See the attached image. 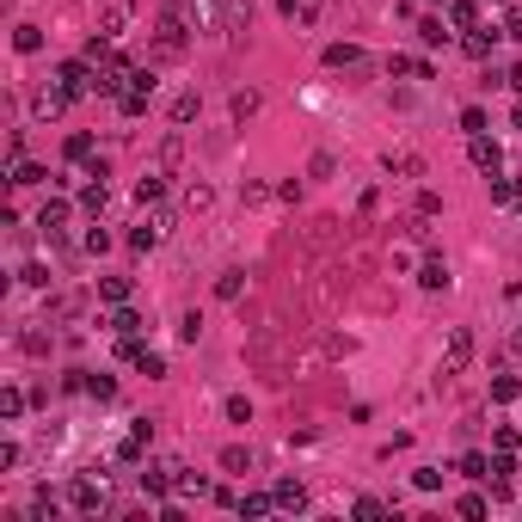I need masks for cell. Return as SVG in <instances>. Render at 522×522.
Instances as JSON below:
<instances>
[{
    "label": "cell",
    "instance_id": "obj_4",
    "mask_svg": "<svg viewBox=\"0 0 522 522\" xmlns=\"http://www.w3.org/2000/svg\"><path fill=\"white\" fill-rule=\"evenodd\" d=\"M418 37H424V44H448V25H443V19H424V25H418Z\"/></svg>",
    "mask_w": 522,
    "mask_h": 522
},
{
    "label": "cell",
    "instance_id": "obj_9",
    "mask_svg": "<svg viewBox=\"0 0 522 522\" xmlns=\"http://www.w3.org/2000/svg\"><path fill=\"white\" fill-rule=\"evenodd\" d=\"M136 197H141V203H160V179H154V172H148V179L136 184Z\"/></svg>",
    "mask_w": 522,
    "mask_h": 522
},
{
    "label": "cell",
    "instance_id": "obj_7",
    "mask_svg": "<svg viewBox=\"0 0 522 522\" xmlns=\"http://www.w3.org/2000/svg\"><path fill=\"white\" fill-rule=\"evenodd\" d=\"M61 221H68V203H44V228H49V234H56V228H61Z\"/></svg>",
    "mask_w": 522,
    "mask_h": 522
},
{
    "label": "cell",
    "instance_id": "obj_5",
    "mask_svg": "<svg viewBox=\"0 0 522 522\" xmlns=\"http://www.w3.org/2000/svg\"><path fill=\"white\" fill-rule=\"evenodd\" d=\"M191 117H197V92H184L179 105H172V123H191Z\"/></svg>",
    "mask_w": 522,
    "mask_h": 522
},
{
    "label": "cell",
    "instance_id": "obj_1",
    "mask_svg": "<svg viewBox=\"0 0 522 522\" xmlns=\"http://www.w3.org/2000/svg\"><path fill=\"white\" fill-rule=\"evenodd\" d=\"M467 356H473V332H455V338H448V375H455V368H467Z\"/></svg>",
    "mask_w": 522,
    "mask_h": 522
},
{
    "label": "cell",
    "instance_id": "obj_8",
    "mask_svg": "<svg viewBox=\"0 0 522 522\" xmlns=\"http://www.w3.org/2000/svg\"><path fill=\"white\" fill-rule=\"evenodd\" d=\"M418 283H424V289H443L448 271H443V264H424V276H418Z\"/></svg>",
    "mask_w": 522,
    "mask_h": 522
},
{
    "label": "cell",
    "instance_id": "obj_2",
    "mask_svg": "<svg viewBox=\"0 0 522 522\" xmlns=\"http://www.w3.org/2000/svg\"><path fill=\"white\" fill-rule=\"evenodd\" d=\"M473 160H479L486 172H498V160H504V154H498V141H473Z\"/></svg>",
    "mask_w": 522,
    "mask_h": 522
},
{
    "label": "cell",
    "instance_id": "obj_6",
    "mask_svg": "<svg viewBox=\"0 0 522 522\" xmlns=\"http://www.w3.org/2000/svg\"><path fill=\"white\" fill-rule=\"evenodd\" d=\"M326 61H332V68H351V61H363V56H356L351 44H338V49H326Z\"/></svg>",
    "mask_w": 522,
    "mask_h": 522
},
{
    "label": "cell",
    "instance_id": "obj_3",
    "mask_svg": "<svg viewBox=\"0 0 522 522\" xmlns=\"http://www.w3.org/2000/svg\"><path fill=\"white\" fill-rule=\"evenodd\" d=\"M160 228H166V221H148V228H136V234H129V240H136V252H148V246H160Z\"/></svg>",
    "mask_w": 522,
    "mask_h": 522
}]
</instances>
